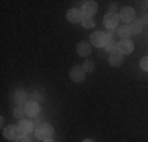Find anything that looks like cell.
Returning <instances> with one entry per match:
<instances>
[{"label": "cell", "instance_id": "obj_1", "mask_svg": "<svg viewBox=\"0 0 148 142\" xmlns=\"http://www.w3.org/2000/svg\"><path fill=\"white\" fill-rule=\"evenodd\" d=\"M52 134H54V128H52V125H49V123H43V125H40L36 128V137L41 141L51 139Z\"/></svg>", "mask_w": 148, "mask_h": 142}, {"label": "cell", "instance_id": "obj_2", "mask_svg": "<svg viewBox=\"0 0 148 142\" xmlns=\"http://www.w3.org/2000/svg\"><path fill=\"white\" fill-rule=\"evenodd\" d=\"M22 136V133H21L19 126L16 125H8L6 128H3V137L8 141H16L19 139V137Z\"/></svg>", "mask_w": 148, "mask_h": 142}, {"label": "cell", "instance_id": "obj_3", "mask_svg": "<svg viewBox=\"0 0 148 142\" xmlns=\"http://www.w3.org/2000/svg\"><path fill=\"white\" fill-rule=\"evenodd\" d=\"M90 41H91V44L96 46V48H104L106 43H107V37H106L104 32H95V33H91Z\"/></svg>", "mask_w": 148, "mask_h": 142}, {"label": "cell", "instance_id": "obj_4", "mask_svg": "<svg viewBox=\"0 0 148 142\" xmlns=\"http://www.w3.org/2000/svg\"><path fill=\"white\" fill-rule=\"evenodd\" d=\"M66 19L73 24H82V19H84V13L82 10H77V8H73L66 13Z\"/></svg>", "mask_w": 148, "mask_h": 142}, {"label": "cell", "instance_id": "obj_5", "mask_svg": "<svg viewBox=\"0 0 148 142\" xmlns=\"http://www.w3.org/2000/svg\"><path fill=\"white\" fill-rule=\"evenodd\" d=\"M106 28H109V32H112V28H115L118 26V16L115 13H107L103 19Z\"/></svg>", "mask_w": 148, "mask_h": 142}, {"label": "cell", "instance_id": "obj_6", "mask_svg": "<svg viewBox=\"0 0 148 142\" xmlns=\"http://www.w3.org/2000/svg\"><path fill=\"white\" fill-rule=\"evenodd\" d=\"M69 77L73 79V82H82L85 79V71H84L82 66H73L71 73H69Z\"/></svg>", "mask_w": 148, "mask_h": 142}, {"label": "cell", "instance_id": "obj_7", "mask_svg": "<svg viewBox=\"0 0 148 142\" xmlns=\"http://www.w3.org/2000/svg\"><path fill=\"white\" fill-rule=\"evenodd\" d=\"M98 11V3L96 2H93V0H88V2H85L84 3V6H82V13H84V16H90V17H93V14Z\"/></svg>", "mask_w": 148, "mask_h": 142}, {"label": "cell", "instance_id": "obj_8", "mask_svg": "<svg viewBox=\"0 0 148 142\" xmlns=\"http://www.w3.org/2000/svg\"><path fill=\"white\" fill-rule=\"evenodd\" d=\"M134 51V44L131 40H121L118 43V52L123 55H128Z\"/></svg>", "mask_w": 148, "mask_h": 142}, {"label": "cell", "instance_id": "obj_9", "mask_svg": "<svg viewBox=\"0 0 148 142\" xmlns=\"http://www.w3.org/2000/svg\"><path fill=\"white\" fill-rule=\"evenodd\" d=\"M134 16H136V13H134V10L131 6H125V8L121 10V13H120V17H121L123 22H132Z\"/></svg>", "mask_w": 148, "mask_h": 142}, {"label": "cell", "instance_id": "obj_10", "mask_svg": "<svg viewBox=\"0 0 148 142\" xmlns=\"http://www.w3.org/2000/svg\"><path fill=\"white\" fill-rule=\"evenodd\" d=\"M40 104H38L36 101H30V103H27L25 104V112H27V115H30V117H36L38 114H40Z\"/></svg>", "mask_w": 148, "mask_h": 142}, {"label": "cell", "instance_id": "obj_11", "mask_svg": "<svg viewBox=\"0 0 148 142\" xmlns=\"http://www.w3.org/2000/svg\"><path fill=\"white\" fill-rule=\"evenodd\" d=\"M19 130H21V133L22 134H27V136H29V134L32 133V131L35 130V126H33V123L30 122V120H21L19 122Z\"/></svg>", "mask_w": 148, "mask_h": 142}, {"label": "cell", "instance_id": "obj_12", "mask_svg": "<svg viewBox=\"0 0 148 142\" xmlns=\"http://www.w3.org/2000/svg\"><path fill=\"white\" fill-rule=\"evenodd\" d=\"M13 99H14L16 106H17V104H25V101H27V93H25L24 90H16L14 95H13Z\"/></svg>", "mask_w": 148, "mask_h": 142}, {"label": "cell", "instance_id": "obj_13", "mask_svg": "<svg viewBox=\"0 0 148 142\" xmlns=\"http://www.w3.org/2000/svg\"><path fill=\"white\" fill-rule=\"evenodd\" d=\"M77 54L82 55V57H87L91 54V46L87 44V43H79L77 44Z\"/></svg>", "mask_w": 148, "mask_h": 142}, {"label": "cell", "instance_id": "obj_14", "mask_svg": "<svg viewBox=\"0 0 148 142\" xmlns=\"http://www.w3.org/2000/svg\"><path fill=\"white\" fill-rule=\"evenodd\" d=\"M109 63H110V66H120L123 63V54H120V52L112 54L109 57Z\"/></svg>", "mask_w": 148, "mask_h": 142}, {"label": "cell", "instance_id": "obj_15", "mask_svg": "<svg viewBox=\"0 0 148 142\" xmlns=\"http://www.w3.org/2000/svg\"><path fill=\"white\" fill-rule=\"evenodd\" d=\"M131 33H132V32H131V27H129V26H121L118 28V35L123 38V40H129Z\"/></svg>", "mask_w": 148, "mask_h": 142}, {"label": "cell", "instance_id": "obj_16", "mask_svg": "<svg viewBox=\"0 0 148 142\" xmlns=\"http://www.w3.org/2000/svg\"><path fill=\"white\" fill-rule=\"evenodd\" d=\"M25 108H22V104H17L16 108H14V111H13V115L16 117V119H21L22 120V117L25 115Z\"/></svg>", "mask_w": 148, "mask_h": 142}, {"label": "cell", "instance_id": "obj_17", "mask_svg": "<svg viewBox=\"0 0 148 142\" xmlns=\"http://www.w3.org/2000/svg\"><path fill=\"white\" fill-rule=\"evenodd\" d=\"M104 48H106V51H107L110 55H112V54H115V52H118V44H115L114 40H112V41H107Z\"/></svg>", "mask_w": 148, "mask_h": 142}, {"label": "cell", "instance_id": "obj_18", "mask_svg": "<svg viewBox=\"0 0 148 142\" xmlns=\"http://www.w3.org/2000/svg\"><path fill=\"white\" fill-rule=\"evenodd\" d=\"M145 24L142 22V21H132V26H131V32L132 33H140L142 32V28Z\"/></svg>", "mask_w": 148, "mask_h": 142}, {"label": "cell", "instance_id": "obj_19", "mask_svg": "<svg viewBox=\"0 0 148 142\" xmlns=\"http://www.w3.org/2000/svg\"><path fill=\"white\" fill-rule=\"evenodd\" d=\"M82 26H84V28H93L95 27V19H93V17H90V16H84Z\"/></svg>", "mask_w": 148, "mask_h": 142}, {"label": "cell", "instance_id": "obj_20", "mask_svg": "<svg viewBox=\"0 0 148 142\" xmlns=\"http://www.w3.org/2000/svg\"><path fill=\"white\" fill-rule=\"evenodd\" d=\"M82 68H84L85 73H90V71H93V68H95V63L91 62V60H85L84 65H82Z\"/></svg>", "mask_w": 148, "mask_h": 142}, {"label": "cell", "instance_id": "obj_21", "mask_svg": "<svg viewBox=\"0 0 148 142\" xmlns=\"http://www.w3.org/2000/svg\"><path fill=\"white\" fill-rule=\"evenodd\" d=\"M140 68L143 71H148V57H143V59L140 60Z\"/></svg>", "mask_w": 148, "mask_h": 142}, {"label": "cell", "instance_id": "obj_22", "mask_svg": "<svg viewBox=\"0 0 148 142\" xmlns=\"http://www.w3.org/2000/svg\"><path fill=\"white\" fill-rule=\"evenodd\" d=\"M16 142H30V137L27 136V134H22L19 139H16Z\"/></svg>", "mask_w": 148, "mask_h": 142}, {"label": "cell", "instance_id": "obj_23", "mask_svg": "<svg viewBox=\"0 0 148 142\" xmlns=\"http://www.w3.org/2000/svg\"><path fill=\"white\" fill-rule=\"evenodd\" d=\"M32 98H33V101H36V103H38V101H40V99H41V95H40V93H36V92H35V93L32 95Z\"/></svg>", "mask_w": 148, "mask_h": 142}, {"label": "cell", "instance_id": "obj_24", "mask_svg": "<svg viewBox=\"0 0 148 142\" xmlns=\"http://www.w3.org/2000/svg\"><path fill=\"white\" fill-rule=\"evenodd\" d=\"M142 22H143V24H148V14H145V16H143Z\"/></svg>", "mask_w": 148, "mask_h": 142}, {"label": "cell", "instance_id": "obj_25", "mask_svg": "<svg viewBox=\"0 0 148 142\" xmlns=\"http://www.w3.org/2000/svg\"><path fill=\"white\" fill-rule=\"evenodd\" d=\"M84 142H93V141H91V139H85V141H84Z\"/></svg>", "mask_w": 148, "mask_h": 142}, {"label": "cell", "instance_id": "obj_26", "mask_svg": "<svg viewBox=\"0 0 148 142\" xmlns=\"http://www.w3.org/2000/svg\"><path fill=\"white\" fill-rule=\"evenodd\" d=\"M44 142H54V141H52V139H47V141H44Z\"/></svg>", "mask_w": 148, "mask_h": 142}, {"label": "cell", "instance_id": "obj_27", "mask_svg": "<svg viewBox=\"0 0 148 142\" xmlns=\"http://www.w3.org/2000/svg\"><path fill=\"white\" fill-rule=\"evenodd\" d=\"M145 6H147V8H148V2H145Z\"/></svg>", "mask_w": 148, "mask_h": 142}]
</instances>
